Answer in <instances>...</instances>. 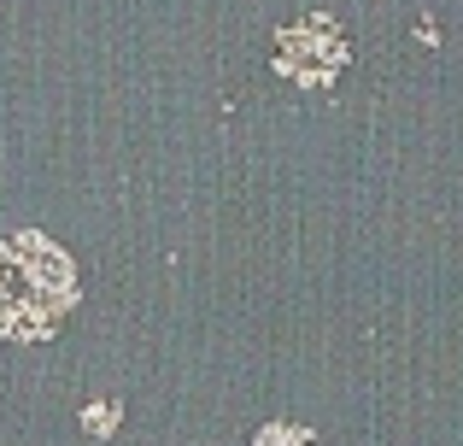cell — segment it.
<instances>
[{
  "label": "cell",
  "mask_w": 463,
  "mask_h": 446,
  "mask_svg": "<svg viewBox=\"0 0 463 446\" xmlns=\"http://www.w3.org/2000/svg\"><path fill=\"white\" fill-rule=\"evenodd\" d=\"M71 306H77V264L65 259V247L35 229L0 235V335L47 341Z\"/></svg>",
  "instance_id": "obj_1"
},
{
  "label": "cell",
  "mask_w": 463,
  "mask_h": 446,
  "mask_svg": "<svg viewBox=\"0 0 463 446\" xmlns=\"http://www.w3.org/2000/svg\"><path fill=\"white\" fill-rule=\"evenodd\" d=\"M252 446H317V441H311V429H299V423H264Z\"/></svg>",
  "instance_id": "obj_4"
},
{
  "label": "cell",
  "mask_w": 463,
  "mask_h": 446,
  "mask_svg": "<svg viewBox=\"0 0 463 446\" xmlns=\"http://www.w3.org/2000/svg\"><path fill=\"white\" fill-rule=\"evenodd\" d=\"M118 400H94V405H82V429H89L94 441H106V435H118Z\"/></svg>",
  "instance_id": "obj_3"
},
{
  "label": "cell",
  "mask_w": 463,
  "mask_h": 446,
  "mask_svg": "<svg viewBox=\"0 0 463 446\" xmlns=\"http://www.w3.org/2000/svg\"><path fill=\"white\" fill-rule=\"evenodd\" d=\"M276 71L299 89H328V82L346 71V35L328 12H311V18L288 24L276 35Z\"/></svg>",
  "instance_id": "obj_2"
},
{
  "label": "cell",
  "mask_w": 463,
  "mask_h": 446,
  "mask_svg": "<svg viewBox=\"0 0 463 446\" xmlns=\"http://www.w3.org/2000/svg\"><path fill=\"white\" fill-rule=\"evenodd\" d=\"M417 42H429V47H434V42H440V24L422 18V24H417Z\"/></svg>",
  "instance_id": "obj_5"
}]
</instances>
